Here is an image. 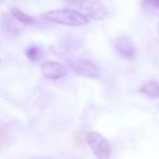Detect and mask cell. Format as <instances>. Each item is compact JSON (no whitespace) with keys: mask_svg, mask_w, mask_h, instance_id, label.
Listing matches in <instances>:
<instances>
[{"mask_svg":"<svg viewBox=\"0 0 159 159\" xmlns=\"http://www.w3.org/2000/svg\"><path fill=\"white\" fill-rule=\"evenodd\" d=\"M146 53L155 64H159V40L150 39L146 45Z\"/></svg>","mask_w":159,"mask_h":159,"instance_id":"9c48e42d","label":"cell"},{"mask_svg":"<svg viewBox=\"0 0 159 159\" xmlns=\"http://www.w3.org/2000/svg\"><path fill=\"white\" fill-rule=\"evenodd\" d=\"M63 1H66V2H70V3H75V2L81 1V0H63Z\"/></svg>","mask_w":159,"mask_h":159,"instance_id":"9a60e30c","label":"cell"},{"mask_svg":"<svg viewBox=\"0 0 159 159\" xmlns=\"http://www.w3.org/2000/svg\"><path fill=\"white\" fill-rule=\"evenodd\" d=\"M43 74L48 80H59L66 76V70L61 63L56 61H46L42 66Z\"/></svg>","mask_w":159,"mask_h":159,"instance_id":"8992f818","label":"cell"},{"mask_svg":"<svg viewBox=\"0 0 159 159\" xmlns=\"http://www.w3.org/2000/svg\"><path fill=\"white\" fill-rule=\"evenodd\" d=\"M25 55L26 57L31 60L32 62H38L44 56V52H43L42 48L38 46H30L29 48L25 50Z\"/></svg>","mask_w":159,"mask_h":159,"instance_id":"8fae6325","label":"cell"},{"mask_svg":"<svg viewBox=\"0 0 159 159\" xmlns=\"http://www.w3.org/2000/svg\"><path fill=\"white\" fill-rule=\"evenodd\" d=\"M115 49L117 53L122 58L133 60L136 57V47L132 38L128 36H120L115 40Z\"/></svg>","mask_w":159,"mask_h":159,"instance_id":"5b68a950","label":"cell"},{"mask_svg":"<svg viewBox=\"0 0 159 159\" xmlns=\"http://www.w3.org/2000/svg\"><path fill=\"white\" fill-rule=\"evenodd\" d=\"M2 32L5 35L9 36V37H16L19 36L21 33V29L14 23V21L8 16L3 14V20H2Z\"/></svg>","mask_w":159,"mask_h":159,"instance_id":"52a82bcc","label":"cell"},{"mask_svg":"<svg viewBox=\"0 0 159 159\" xmlns=\"http://www.w3.org/2000/svg\"><path fill=\"white\" fill-rule=\"evenodd\" d=\"M143 6L146 10L159 9V0H143Z\"/></svg>","mask_w":159,"mask_h":159,"instance_id":"5bb4252c","label":"cell"},{"mask_svg":"<svg viewBox=\"0 0 159 159\" xmlns=\"http://www.w3.org/2000/svg\"><path fill=\"white\" fill-rule=\"evenodd\" d=\"M139 92L144 95L152 98H159V83L156 81H148L145 82L141 87Z\"/></svg>","mask_w":159,"mask_h":159,"instance_id":"ba28073f","label":"cell"},{"mask_svg":"<svg viewBox=\"0 0 159 159\" xmlns=\"http://www.w3.org/2000/svg\"><path fill=\"white\" fill-rule=\"evenodd\" d=\"M72 70L76 74L84 77H92V79H98L100 76V70L93 61L87 59H79L73 60L70 62Z\"/></svg>","mask_w":159,"mask_h":159,"instance_id":"277c9868","label":"cell"},{"mask_svg":"<svg viewBox=\"0 0 159 159\" xmlns=\"http://www.w3.org/2000/svg\"><path fill=\"white\" fill-rule=\"evenodd\" d=\"M42 18L46 21L66 26H83L89 23V16L73 9H57L50 10L42 14Z\"/></svg>","mask_w":159,"mask_h":159,"instance_id":"6da1fadb","label":"cell"},{"mask_svg":"<svg viewBox=\"0 0 159 159\" xmlns=\"http://www.w3.org/2000/svg\"><path fill=\"white\" fill-rule=\"evenodd\" d=\"M10 13H11L12 18H13L14 20L24 23V24H33V23L35 22L34 18H32V16H29V14L24 13V12L21 11L20 9H16V8H12Z\"/></svg>","mask_w":159,"mask_h":159,"instance_id":"30bf717a","label":"cell"},{"mask_svg":"<svg viewBox=\"0 0 159 159\" xmlns=\"http://www.w3.org/2000/svg\"><path fill=\"white\" fill-rule=\"evenodd\" d=\"M87 134H89V132H83V131L74 132L72 135L73 143H74L77 147H84L87 144Z\"/></svg>","mask_w":159,"mask_h":159,"instance_id":"7c38bea8","label":"cell"},{"mask_svg":"<svg viewBox=\"0 0 159 159\" xmlns=\"http://www.w3.org/2000/svg\"><path fill=\"white\" fill-rule=\"evenodd\" d=\"M87 144L93 150L94 155L99 158H108L111 155L110 145L102 135L97 132H89Z\"/></svg>","mask_w":159,"mask_h":159,"instance_id":"7a4b0ae2","label":"cell"},{"mask_svg":"<svg viewBox=\"0 0 159 159\" xmlns=\"http://www.w3.org/2000/svg\"><path fill=\"white\" fill-rule=\"evenodd\" d=\"M80 8L89 18L93 20H104L109 14V11L100 0H81Z\"/></svg>","mask_w":159,"mask_h":159,"instance_id":"3957f363","label":"cell"},{"mask_svg":"<svg viewBox=\"0 0 159 159\" xmlns=\"http://www.w3.org/2000/svg\"><path fill=\"white\" fill-rule=\"evenodd\" d=\"M157 31H158V34H159V24H158V29H157Z\"/></svg>","mask_w":159,"mask_h":159,"instance_id":"2e32d148","label":"cell"},{"mask_svg":"<svg viewBox=\"0 0 159 159\" xmlns=\"http://www.w3.org/2000/svg\"><path fill=\"white\" fill-rule=\"evenodd\" d=\"M63 47H66V48L68 49H76L79 46V38L76 37V36H74L73 37L72 35H68V37L66 38V40H64L63 43Z\"/></svg>","mask_w":159,"mask_h":159,"instance_id":"4fadbf2b","label":"cell"}]
</instances>
